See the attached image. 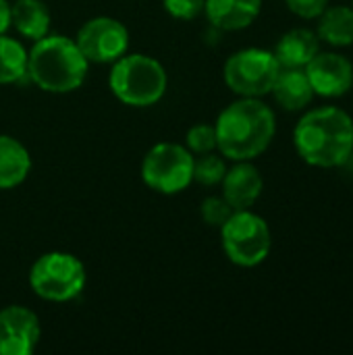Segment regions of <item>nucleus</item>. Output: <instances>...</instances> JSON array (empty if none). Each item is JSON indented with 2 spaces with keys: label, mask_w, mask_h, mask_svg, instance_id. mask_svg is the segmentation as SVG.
<instances>
[{
  "label": "nucleus",
  "mask_w": 353,
  "mask_h": 355,
  "mask_svg": "<svg viewBox=\"0 0 353 355\" xmlns=\"http://www.w3.org/2000/svg\"><path fill=\"white\" fill-rule=\"evenodd\" d=\"M293 146L310 166H343L353 154V119L339 106L312 108L295 125Z\"/></svg>",
  "instance_id": "nucleus-1"
},
{
  "label": "nucleus",
  "mask_w": 353,
  "mask_h": 355,
  "mask_svg": "<svg viewBox=\"0 0 353 355\" xmlns=\"http://www.w3.org/2000/svg\"><path fill=\"white\" fill-rule=\"evenodd\" d=\"M216 148L229 160H254L268 150L277 133V119L260 98H241L229 104L214 125Z\"/></svg>",
  "instance_id": "nucleus-2"
},
{
  "label": "nucleus",
  "mask_w": 353,
  "mask_h": 355,
  "mask_svg": "<svg viewBox=\"0 0 353 355\" xmlns=\"http://www.w3.org/2000/svg\"><path fill=\"white\" fill-rule=\"evenodd\" d=\"M87 58L75 40L67 35H44L27 52V75L50 94H69L85 81Z\"/></svg>",
  "instance_id": "nucleus-3"
},
{
  "label": "nucleus",
  "mask_w": 353,
  "mask_h": 355,
  "mask_svg": "<svg viewBox=\"0 0 353 355\" xmlns=\"http://www.w3.org/2000/svg\"><path fill=\"white\" fill-rule=\"evenodd\" d=\"M164 67L146 54H123L108 77L110 92L129 106H152L166 92Z\"/></svg>",
  "instance_id": "nucleus-4"
},
{
  "label": "nucleus",
  "mask_w": 353,
  "mask_h": 355,
  "mask_svg": "<svg viewBox=\"0 0 353 355\" xmlns=\"http://www.w3.org/2000/svg\"><path fill=\"white\" fill-rule=\"evenodd\" d=\"M221 239L227 258L243 268L262 264L273 248L268 223L252 210H235L221 227Z\"/></svg>",
  "instance_id": "nucleus-5"
},
{
  "label": "nucleus",
  "mask_w": 353,
  "mask_h": 355,
  "mask_svg": "<svg viewBox=\"0 0 353 355\" xmlns=\"http://www.w3.org/2000/svg\"><path fill=\"white\" fill-rule=\"evenodd\" d=\"M29 287L46 302H71L85 287V266L67 252L44 254L29 270Z\"/></svg>",
  "instance_id": "nucleus-6"
},
{
  "label": "nucleus",
  "mask_w": 353,
  "mask_h": 355,
  "mask_svg": "<svg viewBox=\"0 0 353 355\" xmlns=\"http://www.w3.org/2000/svg\"><path fill=\"white\" fill-rule=\"evenodd\" d=\"M281 64L270 50L246 48L231 54L225 62V83L241 98H262L270 94Z\"/></svg>",
  "instance_id": "nucleus-7"
},
{
  "label": "nucleus",
  "mask_w": 353,
  "mask_h": 355,
  "mask_svg": "<svg viewBox=\"0 0 353 355\" xmlns=\"http://www.w3.org/2000/svg\"><path fill=\"white\" fill-rule=\"evenodd\" d=\"M141 179L158 193H179L193 181V154L181 144H156L141 162Z\"/></svg>",
  "instance_id": "nucleus-8"
},
{
  "label": "nucleus",
  "mask_w": 353,
  "mask_h": 355,
  "mask_svg": "<svg viewBox=\"0 0 353 355\" xmlns=\"http://www.w3.org/2000/svg\"><path fill=\"white\" fill-rule=\"evenodd\" d=\"M75 44L87 62H114L129 48V31L119 19L96 17L83 23Z\"/></svg>",
  "instance_id": "nucleus-9"
},
{
  "label": "nucleus",
  "mask_w": 353,
  "mask_h": 355,
  "mask_svg": "<svg viewBox=\"0 0 353 355\" xmlns=\"http://www.w3.org/2000/svg\"><path fill=\"white\" fill-rule=\"evenodd\" d=\"M312 89L322 98H341L353 87L352 60L339 52H318L304 67Z\"/></svg>",
  "instance_id": "nucleus-10"
},
{
  "label": "nucleus",
  "mask_w": 353,
  "mask_h": 355,
  "mask_svg": "<svg viewBox=\"0 0 353 355\" xmlns=\"http://www.w3.org/2000/svg\"><path fill=\"white\" fill-rule=\"evenodd\" d=\"M40 341V320L23 306L0 310V355H29Z\"/></svg>",
  "instance_id": "nucleus-11"
},
{
  "label": "nucleus",
  "mask_w": 353,
  "mask_h": 355,
  "mask_svg": "<svg viewBox=\"0 0 353 355\" xmlns=\"http://www.w3.org/2000/svg\"><path fill=\"white\" fill-rule=\"evenodd\" d=\"M221 183L223 198L233 210H252L264 189L262 175L252 160H239L233 168H227Z\"/></svg>",
  "instance_id": "nucleus-12"
},
{
  "label": "nucleus",
  "mask_w": 353,
  "mask_h": 355,
  "mask_svg": "<svg viewBox=\"0 0 353 355\" xmlns=\"http://www.w3.org/2000/svg\"><path fill=\"white\" fill-rule=\"evenodd\" d=\"M262 10V0H204L208 21L223 31L250 27Z\"/></svg>",
  "instance_id": "nucleus-13"
},
{
  "label": "nucleus",
  "mask_w": 353,
  "mask_h": 355,
  "mask_svg": "<svg viewBox=\"0 0 353 355\" xmlns=\"http://www.w3.org/2000/svg\"><path fill=\"white\" fill-rule=\"evenodd\" d=\"M320 52V37L308 27H295L281 35L275 56L281 69H304Z\"/></svg>",
  "instance_id": "nucleus-14"
},
{
  "label": "nucleus",
  "mask_w": 353,
  "mask_h": 355,
  "mask_svg": "<svg viewBox=\"0 0 353 355\" xmlns=\"http://www.w3.org/2000/svg\"><path fill=\"white\" fill-rule=\"evenodd\" d=\"M270 94L275 96L279 106L289 112H300L308 108L316 96L304 69H281Z\"/></svg>",
  "instance_id": "nucleus-15"
},
{
  "label": "nucleus",
  "mask_w": 353,
  "mask_h": 355,
  "mask_svg": "<svg viewBox=\"0 0 353 355\" xmlns=\"http://www.w3.org/2000/svg\"><path fill=\"white\" fill-rule=\"evenodd\" d=\"M29 168L31 158L25 146L10 135H0V189H12L23 183Z\"/></svg>",
  "instance_id": "nucleus-16"
},
{
  "label": "nucleus",
  "mask_w": 353,
  "mask_h": 355,
  "mask_svg": "<svg viewBox=\"0 0 353 355\" xmlns=\"http://www.w3.org/2000/svg\"><path fill=\"white\" fill-rule=\"evenodd\" d=\"M10 23L27 40H40L50 31V10L42 0H15Z\"/></svg>",
  "instance_id": "nucleus-17"
},
{
  "label": "nucleus",
  "mask_w": 353,
  "mask_h": 355,
  "mask_svg": "<svg viewBox=\"0 0 353 355\" xmlns=\"http://www.w3.org/2000/svg\"><path fill=\"white\" fill-rule=\"evenodd\" d=\"M316 33L320 42L335 48L353 46V8L352 6H327L318 17Z\"/></svg>",
  "instance_id": "nucleus-18"
},
{
  "label": "nucleus",
  "mask_w": 353,
  "mask_h": 355,
  "mask_svg": "<svg viewBox=\"0 0 353 355\" xmlns=\"http://www.w3.org/2000/svg\"><path fill=\"white\" fill-rule=\"evenodd\" d=\"M27 73V50L0 33V83H15Z\"/></svg>",
  "instance_id": "nucleus-19"
},
{
  "label": "nucleus",
  "mask_w": 353,
  "mask_h": 355,
  "mask_svg": "<svg viewBox=\"0 0 353 355\" xmlns=\"http://www.w3.org/2000/svg\"><path fill=\"white\" fill-rule=\"evenodd\" d=\"M225 173H227V166L218 154L206 152V154H198V158H193V181H198L202 185L221 183Z\"/></svg>",
  "instance_id": "nucleus-20"
},
{
  "label": "nucleus",
  "mask_w": 353,
  "mask_h": 355,
  "mask_svg": "<svg viewBox=\"0 0 353 355\" xmlns=\"http://www.w3.org/2000/svg\"><path fill=\"white\" fill-rule=\"evenodd\" d=\"M185 144H187V150L193 152V154L214 152L216 150V131H214V125H206V123L193 125L187 131Z\"/></svg>",
  "instance_id": "nucleus-21"
},
{
  "label": "nucleus",
  "mask_w": 353,
  "mask_h": 355,
  "mask_svg": "<svg viewBox=\"0 0 353 355\" xmlns=\"http://www.w3.org/2000/svg\"><path fill=\"white\" fill-rule=\"evenodd\" d=\"M200 212H202V218H204L210 227H223V225L227 223V218H229L235 210L229 206V202H227L225 198L212 196V198H206V200L202 202Z\"/></svg>",
  "instance_id": "nucleus-22"
},
{
  "label": "nucleus",
  "mask_w": 353,
  "mask_h": 355,
  "mask_svg": "<svg viewBox=\"0 0 353 355\" xmlns=\"http://www.w3.org/2000/svg\"><path fill=\"white\" fill-rule=\"evenodd\" d=\"M162 6L175 19L191 21L204 10V0H162Z\"/></svg>",
  "instance_id": "nucleus-23"
},
{
  "label": "nucleus",
  "mask_w": 353,
  "mask_h": 355,
  "mask_svg": "<svg viewBox=\"0 0 353 355\" xmlns=\"http://www.w3.org/2000/svg\"><path fill=\"white\" fill-rule=\"evenodd\" d=\"M285 4L300 19H318L329 6V0H285Z\"/></svg>",
  "instance_id": "nucleus-24"
},
{
  "label": "nucleus",
  "mask_w": 353,
  "mask_h": 355,
  "mask_svg": "<svg viewBox=\"0 0 353 355\" xmlns=\"http://www.w3.org/2000/svg\"><path fill=\"white\" fill-rule=\"evenodd\" d=\"M10 27V4L8 0H0V33Z\"/></svg>",
  "instance_id": "nucleus-25"
},
{
  "label": "nucleus",
  "mask_w": 353,
  "mask_h": 355,
  "mask_svg": "<svg viewBox=\"0 0 353 355\" xmlns=\"http://www.w3.org/2000/svg\"><path fill=\"white\" fill-rule=\"evenodd\" d=\"M352 8H353V0H352Z\"/></svg>",
  "instance_id": "nucleus-26"
}]
</instances>
